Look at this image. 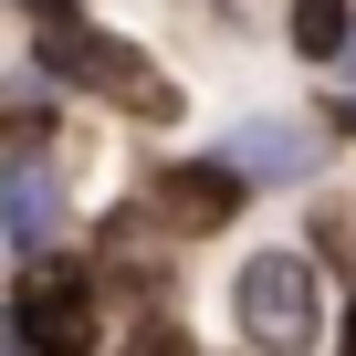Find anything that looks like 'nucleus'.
<instances>
[{
  "instance_id": "1",
  "label": "nucleus",
  "mask_w": 356,
  "mask_h": 356,
  "mask_svg": "<svg viewBox=\"0 0 356 356\" xmlns=\"http://www.w3.org/2000/svg\"><path fill=\"white\" fill-rule=\"evenodd\" d=\"M42 74L53 84H84V95H105V105H126V115H178L189 95H178L136 42H115V32H84V22H42Z\"/></svg>"
},
{
  "instance_id": "2",
  "label": "nucleus",
  "mask_w": 356,
  "mask_h": 356,
  "mask_svg": "<svg viewBox=\"0 0 356 356\" xmlns=\"http://www.w3.org/2000/svg\"><path fill=\"white\" fill-rule=\"evenodd\" d=\"M11 346L22 356H95V273L84 262H22L11 283Z\"/></svg>"
},
{
  "instance_id": "3",
  "label": "nucleus",
  "mask_w": 356,
  "mask_h": 356,
  "mask_svg": "<svg viewBox=\"0 0 356 356\" xmlns=\"http://www.w3.org/2000/svg\"><path fill=\"white\" fill-rule=\"evenodd\" d=\"M231 314L252 335V356H304L314 346V262L304 252H252L231 283Z\"/></svg>"
},
{
  "instance_id": "4",
  "label": "nucleus",
  "mask_w": 356,
  "mask_h": 356,
  "mask_svg": "<svg viewBox=\"0 0 356 356\" xmlns=\"http://www.w3.org/2000/svg\"><path fill=\"white\" fill-rule=\"evenodd\" d=\"M241 189H252V178H241L231 157H189V168H157V189H147V210H157L168 231H231Z\"/></svg>"
},
{
  "instance_id": "5",
  "label": "nucleus",
  "mask_w": 356,
  "mask_h": 356,
  "mask_svg": "<svg viewBox=\"0 0 356 356\" xmlns=\"http://www.w3.org/2000/svg\"><path fill=\"white\" fill-rule=\"evenodd\" d=\"M53 210H63V189H53V168H11V252L22 262H42V241H53Z\"/></svg>"
},
{
  "instance_id": "6",
  "label": "nucleus",
  "mask_w": 356,
  "mask_h": 356,
  "mask_svg": "<svg viewBox=\"0 0 356 356\" xmlns=\"http://www.w3.org/2000/svg\"><path fill=\"white\" fill-rule=\"evenodd\" d=\"M304 157H314V147H304L293 126H241V136H231V168H252V178H304Z\"/></svg>"
},
{
  "instance_id": "7",
  "label": "nucleus",
  "mask_w": 356,
  "mask_h": 356,
  "mask_svg": "<svg viewBox=\"0 0 356 356\" xmlns=\"http://www.w3.org/2000/svg\"><path fill=\"white\" fill-rule=\"evenodd\" d=\"M346 32H356V22H346V0H293V53H304V63H335Z\"/></svg>"
},
{
  "instance_id": "8",
  "label": "nucleus",
  "mask_w": 356,
  "mask_h": 356,
  "mask_svg": "<svg viewBox=\"0 0 356 356\" xmlns=\"http://www.w3.org/2000/svg\"><path fill=\"white\" fill-rule=\"evenodd\" d=\"M126 356H189V335H178V325H168V314H147V325H136V335H126Z\"/></svg>"
},
{
  "instance_id": "9",
  "label": "nucleus",
  "mask_w": 356,
  "mask_h": 356,
  "mask_svg": "<svg viewBox=\"0 0 356 356\" xmlns=\"http://www.w3.org/2000/svg\"><path fill=\"white\" fill-rule=\"evenodd\" d=\"M314 241H325V252H356V210H325V220H314Z\"/></svg>"
},
{
  "instance_id": "10",
  "label": "nucleus",
  "mask_w": 356,
  "mask_h": 356,
  "mask_svg": "<svg viewBox=\"0 0 356 356\" xmlns=\"http://www.w3.org/2000/svg\"><path fill=\"white\" fill-rule=\"evenodd\" d=\"M22 11H32V32H42V22H74V0H22Z\"/></svg>"
},
{
  "instance_id": "11",
  "label": "nucleus",
  "mask_w": 356,
  "mask_h": 356,
  "mask_svg": "<svg viewBox=\"0 0 356 356\" xmlns=\"http://www.w3.org/2000/svg\"><path fill=\"white\" fill-rule=\"evenodd\" d=\"M335 346H346V356H356V304H346V335H335Z\"/></svg>"
}]
</instances>
